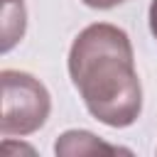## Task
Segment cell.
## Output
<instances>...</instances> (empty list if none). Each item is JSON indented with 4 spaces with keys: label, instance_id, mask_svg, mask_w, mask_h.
<instances>
[{
    "label": "cell",
    "instance_id": "3",
    "mask_svg": "<svg viewBox=\"0 0 157 157\" xmlns=\"http://www.w3.org/2000/svg\"><path fill=\"white\" fill-rule=\"evenodd\" d=\"M54 152L56 155H96V152H128V150L108 145L88 130H69L56 140Z\"/></svg>",
    "mask_w": 157,
    "mask_h": 157
},
{
    "label": "cell",
    "instance_id": "7",
    "mask_svg": "<svg viewBox=\"0 0 157 157\" xmlns=\"http://www.w3.org/2000/svg\"><path fill=\"white\" fill-rule=\"evenodd\" d=\"M5 2H22V0H2V5H5Z\"/></svg>",
    "mask_w": 157,
    "mask_h": 157
},
{
    "label": "cell",
    "instance_id": "6",
    "mask_svg": "<svg viewBox=\"0 0 157 157\" xmlns=\"http://www.w3.org/2000/svg\"><path fill=\"white\" fill-rule=\"evenodd\" d=\"M150 32H152V37L157 39V0L150 2Z\"/></svg>",
    "mask_w": 157,
    "mask_h": 157
},
{
    "label": "cell",
    "instance_id": "4",
    "mask_svg": "<svg viewBox=\"0 0 157 157\" xmlns=\"http://www.w3.org/2000/svg\"><path fill=\"white\" fill-rule=\"evenodd\" d=\"M25 5L5 2L2 5V52H10L25 34Z\"/></svg>",
    "mask_w": 157,
    "mask_h": 157
},
{
    "label": "cell",
    "instance_id": "2",
    "mask_svg": "<svg viewBox=\"0 0 157 157\" xmlns=\"http://www.w3.org/2000/svg\"><path fill=\"white\" fill-rule=\"evenodd\" d=\"M2 83V118H0V132L5 137L10 135H32L37 132L52 110L49 91L39 78H34L27 71L2 69L0 71Z\"/></svg>",
    "mask_w": 157,
    "mask_h": 157
},
{
    "label": "cell",
    "instance_id": "5",
    "mask_svg": "<svg viewBox=\"0 0 157 157\" xmlns=\"http://www.w3.org/2000/svg\"><path fill=\"white\" fill-rule=\"evenodd\" d=\"M81 2L88 5V7H93V10H110L115 5H123L125 0H81Z\"/></svg>",
    "mask_w": 157,
    "mask_h": 157
},
{
    "label": "cell",
    "instance_id": "1",
    "mask_svg": "<svg viewBox=\"0 0 157 157\" xmlns=\"http://www.w3.org/2000/svg\"><path fill=\"white\" fill-rule=\"evenodd\" d=\"M69 76L98 123L128 128L140 118L142 86L125 29L110 22L83 27L69 49Z\"/></svg>",
    "mask_w": 157,
    "mask_h": 157
}]
</instances>
